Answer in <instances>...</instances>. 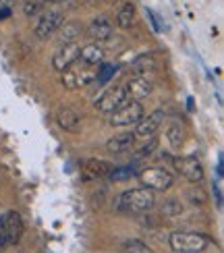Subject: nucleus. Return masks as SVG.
Listing matches in <instances>:
<instances>
[{"instance_id":"1","label":"nucleus","mask_w":224,"mask_h":253,"mask_svg":"<svg viewBox=\"0 0 224 253\" xmlns=\"http://www.w3.org/2000/svg\"><path fill=\"white\" fill-rule=\"evenodd\" d=\"M156 206V195L152 189H131V191H125L123 195L116 197V208L125 214H143L149 212Z\"/></svg>"},{"instance_id":"2","label":"nucleus","mask_w":224,"mask_h":253,"mask_svg":"<svg viewBox=\"0 0 224 253\" xmlns=\"http://www.w3.org/2000/svg\"><path fill=\"white\" fill-rule=\"evenodd\" d=\"M210 243V239L201 233H189V230H177L170 235V247L179 253H201Z\"/></svg>"},{"instance_id":"3","label":"nucleus","mask_w":224,"mask_h":253,"mask_svg":"<svg viewBox=\"0 0 224 253\" xmlns=\"http://www.w3.org/2000/svg\"><path fill=\"white\" fill-rule=\"evenodd\" d=\"M98 77V65H88V62H81L77 69H65L62 71V87L67 89H77V87H85L90 83L95 81Z\"/></svg>"},{"instance_id":"4","label":"nucleus","mask_w":224,"mask_h":253,"mask_svg":"<svg viewBox=\"0 0 224 253\" xmlns=\"http://www.w3.org/2000/svg\"><path fill=\"white\" fill-rule=\"evenodd\" d=\"M139 181L145 189H152V191H168L170 187L175 185V178L170 174L166 168H160V166H149L143 168V170L137 172Z\"/></svg>"},{"instance_id":"5","label":"nucleus","mask_w":224,"mask_h":253,"mask_svg":"<svg viewBox=\"0 0 224 253\" xmlns=\"http://www.w3.org/2000/svg\"><path fill=\"white\" fill-rule=\"evenodd\" d=\"M129 100L131 98L127 96L125 85H114V87H108L98 98V102H95V108H98L100 112H104V114H112L114 110H119L123 104H127Z\"/></svg>"},{"instance_id":"6","label":"nucleus","mask_w":224,"mask_h":253,"mask_svg":"<svg viewBox=\"0 0 224 253\" xmlns=\"http://www.w3.org/2000/svg\"><path fill=\"white\" fill-rule=\"evenodd\" d=\"M143 117V106L137 100H129L119 110H114L110 114V125L114 126H129V125H137Z\"/></svg>"},{"instance_id":"7","label":"nucleus","mask_w":224,"mask_h":253,"mask_svg":"<svg viewBox=\"0 0 224 253\" xmlns=\"http://www.w3.org/2000/svg\"><path fill=\"white\" fill-rule=\"evenodd\" d=\"M175 168H177V172L179 174H183L187 181L191 183H201L204 181V166H201V162L197 160L195 156H187V158H175Z\"/></svg>"},{"instance_id":"8","label":"nucleus","mask_w":224,"mask_h":253,"mask_svg":"<svg viewBox=\"0 0 224 253\" xmlns=\"http://www.w3.org/2000/svg\"><path fill=\"white\" fill-rule=\"evenodd\" d=\"M62 21H65V15L60 13V10H48L40 17L38 25H36V36L40 40H48L52 38L58 31V27L62 25Z\"/></svg>"},{"instance_id":"9","label":"nucleus","mask_w":224,"mask_h":253,"mask_svg":"<svg viewBox=\"0 0 224 253\" xmlns=\"http://www.w3.org/2000/svg\"><path fill=\"white\" fill-rule=\"evenodd\" d=\"M79 52H81V46L77 42H73V44H60L58 50L54 52V56H52V67L56 71L69 69L71 65H75L79 60Z\"/></svg>"},{"instance_id":"10","label":"nucleus","mask_w":224,"mask_h":253,"mask_svg":"<svg viewBox=\"0 0 224 253\" xmlns=\"http://www.w3.org/2000/svg\"><path fill=\"white\" fill-rule=\"evenodd\" d=\"M164 119H166L164 110H154L152 114H147V117H141V121L137 123L135 137H141V139H149V137H154V133L160 129V125L164 123Z\"/></svg>"},{"instance_id":"11","label":"nucleus","mask_w":224,"mask_h":253,"mask_svg":"<svg viewBox=\"0 0 224 253\" xmlns=\"http://www.w3.org/2000/svg\"><path fill=\"white\" fill-rule=\"evenodd\" d=\"M4 233H6V245H17L23 237V218L17 212H6L2 216Z\"/></svg>"},{"instance_id":"12","label":"nucleus","mask_w":224,"mask_h":253,"mask_svg":"<svg viewBox=\"0 0 224 253\" xmlns=\"http://www.w3.org/2000/svg\"><path fill=\"white\" fill-rule=\"evenodd\" d=\"M125 89H127V96L131 100H141V98H147L149 93L154 91V83L145 75H133L129 81H127Z\"/></svg>"},{"instance_id":"13","label":"nucleus","mask_w":224,"mask_h":253,"mask_svg":"<svg viewBox=\"0 0 224 253\" xmlns=\"http://www.w3.org/2000/svg\"><path fill=\"white\" fill-rule=\"evenodd\" d=\"M56 123H58L60 129H65L69 133L81 131V114L73 108H60L56 112Z\"/></svg>"},{"instance_id":"14","label":"nucleus","mask_w":224,"mask_h":253,"mask_svg":"<svg viewBox=\"0 0 224 253\" xmlns=\"http://www.w3.org/2000/svg\"><path fill=\"white\" fill-rule=\"evenodd\" d=\"M112 23H110V19H106V17H95L91 19V23L88 27V34L91 40H98V42H104V40H108L112 36Z\"/></svg>"},{"instance_id":"15","label":"nucleus","mask_w":224,"mask_h":253,"mask_svg":"<svg viewBox=\"0 0 224 253\" xmlns=\"http://www.w3.org/2000/svg\"><path fill=\"white\" fill-rule=\"evenodd\" d=\"M135 133H121V135H114L112 139L106 141V150L110 154H123V152H129L131 147L135 145Z\"/></svg>"},{"instance_id":"16","label":"nucleus","mask_w":224,"mask_h":253,"mask_svg":"<svg viewBox=\"0 0 224 253\" xmlns=\"http://www.w3.org/2000/svg\"><path fill=\"white\" fill-rule=\"evenodd\" d=\"M83 34V27L77 21H62V25L58 27V40L60 44H73L77 42V38Z\"/></svg>"},{"instance_id":"17","label":"nucleus","mask_w":224,"mask_h":253,"mask_svg":"<svg viewBox=\"0 0 224 253\" xmlns=\"http://www.w3.org/2000/svg\"><path fill=\"white\" fill-rule=\"evenodd\" d=\"M156 69H158V60H156V56L152 54V52L137 56L131 62V73H133V75H145V73L156 71Z\"/></svg>"},{"instance_id":"18","label":"nucleus","mask_w":224,"mask_h":253,"mask_svg":"<svg viewBox=\"0 0 224 253\" xmlns=\"http://www.w3.org/2000/svg\"><path fill=\"white\" fill-rule=\"evenodd\" d=\"M79 58H81V62H88V65H102V60H104V48L98 46V44H88V46L81 48Z\"/></svg>"},{"instance_id":"19","label":"nucleus","mask_w":224,"mask_h":253,"mask_svg":"<svg viewBox=\"0 0 224 253\" xmlns=\"http://www.w3.org/2000/svg\"><path fill=\"white\" fill-rule=\"evenodd\" d=\"M83 166H85L83 170L88 172L90 176H108V172L112 170V164L110 162L98 160V158H90V160H85Z\"/></svg>"},{"instance_id":"20","label":"nucleus","mask_w":224,"mask_h":253,"mask_svg":"<svg viewBox=\"0 0 224 253\" xmlns=\"http://www.w3.org/2000/svg\"><path fill=\"white\" fill-rule=\"evenodd\" d=\"M135 23V6L133 2H125L116 15V25L121 29H131V25Z\"/></svg>"},{"instance_id":"21","label":"nucleus","mask_w":224,"mask_h":253,"mask_svg":"<svg viewBox=\"0 0 224 253\" xmlns=\"http://www.w3.org/2000/svg\"><path fill=\"white\" fill-rule=\"evenodd\" d=\"M166 139L168 143L173 145V147H180L185 141V131H183V126H180L177 121H173L168 125V129H166Z\"/></svg>"},{"instance_id":"22","label":"nucleus","mask_w":224,"mask_h":253,"mask_svg":"<svg viewBox=\"0 0 224 253\" xmlns=\"http://www.w3.org/2000/svg\"><path fill=\"white\" fill-rule=\"evenodd\" d=\"M137 166L135 164H127V166H112V170L108 172V178L110 181H127V178H131V176H137Z\"/></svg>"},{"instance_id":"23","label":"nucleus","mask_w":224,"mask_h":253,"mask_svg":"<svg viewBox=\"0 0 224 253\" xmlns=\"http://www.w3.org/2000/svg\"><path fill=\"white\" fill-rule=\"evenodd\" d=\"M119 73V65H102L98 67V77H95V81H98V85H106V83H110V79Z\"/></svg>"},{"instance_id":"24","label":"nucleus","mask_w":224,"mask_h":253,"mask_svg":"<svg viewBox=\"0 0 224 253\" xmlns=\"http://www.w3.org/2000/svg\"><path fill=\"white\" fill-rule=\"evenodd\" d=\"M123 251L125 253H152V249L139 239H127L123 243Z\"/></svg>"},{"instance_id":"25","label":"nucleus","mask_w":224,"mask_h":253,"mask_svg":"<svg viewBox=\"0 0 224 253\" xmlns=\"http://www.w3.org/2000/svg\"><path fill=\"white\" fill-rule=\"evenodd\" d=\"M187 202H191L193 206H204V204L208 202V197H206V193L201 191V189H197V185H195V187L187 189Z\"/></svg>"},{"instance_id":"26","label":"nucleus","mask_w":224,"mask_h":253,"mask_svg":"<svg viewBox=\"0 0 224 253\" xmlns=\"http://www.w3.org/2000/svg\"><path fill=\"white\" fill-rule=\"evenodd\" d=\"M160 210H162L164 216H179L180 212H183V206H180L179 199H166Z\"/></svg>"},{"instance_id":"27","label":"nucleus","mask_w":224,"mask_h":253,"mask_svg":"<svg viewBox=\"0 0 224 253\" xmlns=\"http://www.w3.org/2000/svg\"><path fill=\"white\" fill-rule=\"evenodd\" d=\"M40 8H42V2H36V0H27V2L23 4V13L25 17H34L40 13Z\"/></svg>"},{"instance_id":"28","label":"nucleus","mask_w":224,"mask_h":253,"mask_svg":"<svg viewBox=\"0 0 224 253\" xmlns=\"http://www.w3.org/2000/svg\"><path fill=\"white\" fill-rule=\"evenodd\" d=\"M152 150H156V141H154V139L149 141L147 145L141 147V150H139V156H149V154H152Z\"/></svg>"},{"instance_id":"29","label":"nucleus","mask_w":224,"mask_h":253,"mask_svg":"<svg viewBox=\"0 0 224 253\" xmlns=\"http://www.w3.org/2000/svg\"><path fill=\"white\" fill-rule=\"evenodd\" d=\"M0 247H6V233H4V222L0 218Z\"/></svg>"},{"instance_id":"30","label":"nucleus","mask_w":224,"mask_h":253,"mask_svg":"<svg viewBox=\"0 0 224 253\" xmlns=\"http://www.w3.org/2000/svg\"><path fill=\"white\" fill-rule=\"evenodd\" d=\"M10 17V8L8 6H0V21H4Z\"/></svg>"},{"instance_id":"31","label":"nucleus","mask_w":224,"mask_h":253,"mask_svg":"<svg viewBox=\"0 0 224 253\" xmlns=\"http://www.w3.org/2000/svg\"><path fill=\"white\" fill-rule=\"evenodd\" d=\"M147 17H149V19H152V23H154V29H156V31H160V25H158V19H156V15L152 13V10H147Z\"/></svg>"},{"instance_id":"32","label":"nucleus","mask_w":224,"mask_h":253,"mask_svg":"<svg viewBox=\"0 0 224 253\" xmlns=\"http://www.w3.org/2000/svg\"><path fill=\"white\" fill-rule=\"evenodd\" d=\"M48 2H65V0H48Z\"/></svg>"},{"instance_id":"33","label":"nucleus","mask_w":224,"mask_h":253,"mask_svg":"<svg viewBox=\"0 0 224 253\" xmlns=\"http://www.w3.org/2000/svg\"><path fill=\"white\" fill-rule=\"evenodd\" d=\"M0 2H2V4H6V2H8V0H0Z\"/></svg>"}]
</instances>
